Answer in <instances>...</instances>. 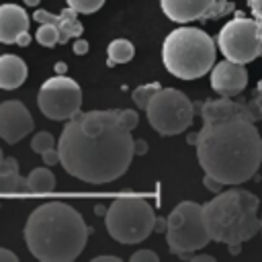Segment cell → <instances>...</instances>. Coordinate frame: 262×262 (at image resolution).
Masks as SVG:
<instances>
[{
    "label": "cell",
    "mask_w": 262,
    "mask_h": 262,
    "mask_svg": "<svg viewBox=\"0 0 262 262\" xmlns=\"http://www.w3.org/2000/svg\"><path fill=\"white\" fill-rule=\"evenodd\" d=\"M92 262H121L119 256H94Z\"/></svg>",
    "instance_id": "36"
},
{
    "label": "cell",
    "mask_w": 262,
    "mask_h": 262,
    "mask_svg": "<svg viewBox=\"0 0 262 262\" xmlns=\"http://www.w3.org/2000/svg\"><path fill=\"white\" fill-rule=\"evenodd\" d=\"M57 149L70 176L88 184H106L127 172L135 156V139L119 111H88L66 123Z\"/></svg>",
    "instance_id": "2"
},
{
    "label": "cell",
    "mask_w": 262,
    "mask_h": 262,
    "mask_svg": "<svg viewBox=\"0 0 262 262\" xmlns=\"http://www.w3.org/2000/svg\"><path fill=\"white\" fill-rule=\"evenodd\" d=\"M231 10H233V4L229 0H217L215 6L211 8V12L207 14V18H219V16H225Z\"/></svg>",
    "instance_id": "24"
},
{
    "label": "cell",
    "mask_w": 262,
    "mask_h": 262,
    "mask_svg": "<svg viewBox=\"0 0 262 262\" xmlns=\"http://www.w3.org/2000/svg\"><path fill=\"white\" fill-rule=\"evenodd\" d=\"M106 53H108L106 66L108 68H115V63H127V61H131L133 55H135V47L127 39H115V41L108 43Z\"/></svg>",
    "instance_id": "19"
},
{
    "label": "cell",
    "mask_w": 262,
    "mask_h": 262,
    "mask_svg": "<svg viewBox=\"0 0 262 262\" xmlns=\"http://www.w3.org/2000/svg\"><path fill=\"white\" fill-rule=\"evenodd\" d=\"M119 117H121V121H123V125H125L127 129H135L137 123H139V115H137L135 111H131V108L119 111Z\"/></svg>",
    "instance_id": "25"
},
{
    "label": "cell",
    "mask_w": 262,
    "mask_h": 262,
    "mask_svg": "<svg viewBox=\"0 0 262 262\" xmlns=\"http://www.w3.org/2000/svg\"><path fill=\"white\" fill-rule=\"evenodd\" d=\"M203 127L196 137V158L205 174L223 184L250 180L262 164V137L256 121L262 113L254 98L250 102L231 96L213 98L201 104Z\"/></svg>",
    "instance_id": "1"
},
{
    "label": "cell",
    "mask_w": 262,
    "mask_h": 262,
    "mask_svg": "<svg viewBox=\"0 0 262 262\" xmlns=\"http://www.w3.org/2000/svg\"><path fill=\"white\" fill-rule=\"evenodd\" d=\"M160 88H162L160 82H149V84H141V86H137V88L133 90V100H135V104H137L139 108L145 111V106L149 104V100L154 98V94H156Z\"/></svg>",
    "instance_id": "20"
},
{
    "label": "cell",
    "mask_w": 262,
    "mask_h": 262,
    "mask_svg": "<svg viewBox=\"0 0 262 262\" xmlns=\"http://www.w3.org/2000/svg\"><path fill=\"white\" fill-rule=\"evenodd\" d=\"M203 184H205V186H207L211 192H215V194L223 190V182H221V180H217V178H215V176H211V174H205Z\"/></svg>",
    "instance_id": "28"
},
{
    "label": "cell",
    "mask_w": 262,
    "mask_h": 262,
    "mask_svg": "<svg viewBox=\"0 0 262 262\" xmlns=\"http://www.w3.org/2000/svg\"><path fill=\"white\" fill-rule=\"evenodd\" d=\"M217 45L225 59L237 63H250L262 55V41L258 37L256 18H248L242 12L235 14L217 35Z\"/></svg>",
    "instance_id": "9"
},
{
    "label": "cell",
    "mask_w": 262,
    "mask_h": 262,
    "mask_svg": "<svg viewBox=\"0 0 262 262\" xmlns=\"http://www.w3.org/2000/svg\"><path fill=\"white\" fill-rule=\"evenodd\" d=\"M31 43V35L29 33H23L18 39H16V45H20V47H27Z\"/></svg>",
    "instance_id": "37"
},
{
    "label": "cell",
    "mask_w": 262,
    "mask_h": 262,
    "mask_svg": "<svg viewBox=\"0 0 262 262\" xmlns=\"http://www.w3.org/2000/svg\"><path fill=\"white\" fill-rule=\"evenodd\" d=\"M63 70H66V63H61V61H59V63H57V72H59V74H63Z\"/></svg>",
    "instance_id": "41"
},
{
    "label": "cell",
    "mask_w": 262,
    "mask_h": 262,
    "mask_svg": "<svg viewBox=\"0 0 262 262\" xmlns=\"http://www.w3.org/2000/svg\"><path fill=\"white\" fill-rule=\"evenodd\" d=\"M4 162V156H2V149H0V164Z\"/></svg>",
    "instance_id": "43"
},
{
    "label": "cell",
    "mask_w": 262,
    "mask_h": 262,
    "mask_svg": "<svg viewBox=\"0 0 262 262\" xmlns=\"http://www.w3.org/2000/svg\"><path fill=\"white\" fill-rule=\"evenodd\" d=\"M260 233H262V217H260Z\"/></svg>",
    "instance_id": "44"
},
{
    "label": "cell",
    "mask_w": 262,
    "mask_h": 262,
    "mask_svg": "<svg viewBox=\"0 0 262 262\" xmlns=\"http://www.w3.org/2000/svg\"><path fill=\"white\" fill-rule=\"evenodd\" d=\"M145 117L160 135H178L192 125L194 104L176 88H160L145 106Z\"/></svg>",
    "instance_id": "8"
},
{
    "label": "cell",
    "mask_w": 262,
    "mask_h": 262,
    "mask_svg": "<svg viewBox=\"0 0 262 262\" xmlns=\"http://www.w3.org/2000/svg\"><path fill=\"white\" fill-rule=\"evenodd\" d=\"M211 233L205 225L203 205L194 201L178 203L168 215L166 242L172 254H192L211 242Z\"/></svg>",
    "instance_id": "7"
},
{
    "label": "cell",
    "mask_w": 262,
    "mask_h": 262,
    "mask_svg": "<svg viewBox=\"0 0 262 262\" xmlns=\"http://www.w3.org/2000/svg\"><path fill=\"white\" fill-rule=\"evenodd\" d=\"M217 0H160L164 14L174 23L205 20Z\"/></svg>",
    "instance_id": "13"
},
{
    "label": "cell",
    "mask_w": 262,
    "mask_h": 262,
    "mask_svg": "<svg viewBox=\"0 0 262 262\" xmlns=\"http://www.w3.org/2000/svg\"><path fill=\"white\" fill-rule=\"evenodd\" d=\"M39 111L51 121H70L80 113L82 88L76 80L57 74L43 82L37 94Z\"/></svg>",
    "instance_id": "10"
},
{
    "label": "cell",
    "mask_w": 262,
    "mask_h": 262,
    "mask_svg": "<svg viewBox=\"0 0 262 262\" xmlns=\"http://www.w3.org/2000/svg\"><path fill=\"white\" fill-rule=\"evenodd\" d=\"M78 14H80V12H76L72 6L63 8L59 14H51L49 10L39 8V10L33 12V18H35L37 23H41V25H43V23H51V25H55V27L59 29V45H66L72 37L80 39L82 33H84L82 23L78 20Z\"/></svg>",
    "instance_id": "14"
},
{
    "label": "cell",
    "mask_w": 262,
    "mask_h": 262,
    "mask_svg": "<svg viewBox=\"0 0 262 262\" xmlns=\"http://www.w3.org/2000/svg\"><path fill=\"white\" fill-rule=\"evenodd\" d=\"M33 115L20 100L0 102V137L6 143H16L33 131Z\"/></svg>",
    "instance_id": "11"
},
{
    "label": "cell",
    "mask_w": 262,
    "mask_h": 262,
    "mask_svg": "<svg viewBox=\"0 0 262 262\" xmlns=\"http://www.w3.org/2000/svg\"><path fill=\"white\" fill-rule=\"evenodd\" d=\"M74 53H76V55H84V53H88V41L78 39L76 45H74Z\"/></svg>",
    "instance_id": "32"
},
{
    "label": "cell",
    "mask_w": 262,
    "mask_h": 262,
    "mask_svg": "<svg viewBox=\"0 0 262 262\" xmlns=\"http://www.w3.org/2000/svg\"><path fill=\"white\" fill-rule=\"evenodd\" d=\"M39 2H41V0H25V4H27V6H37Z\"/></svg>",
    "instance_id": "40"
},
{
    "label": "cell",
    "mask_w": 262,
    "mask_h": 262,
    "mask_svg": "<svg viewBox=\"0 0 262 262\" xmlns=\"http://www.w3.org/2000/svg\"><path fill=\"white\" fill-rule=\"evenodd\" d=\"M156 211L145 199L129 196L117 199L104 213V225L108 235L121 244H139L154 233Z\"/></svg>",
    "instance_id": "6"
},
{
    "label": "cell",
    "mask_w": 262,
    "mask_h": 262,
    "mask_svg": "<svg viewBox=\"0 0 262 262\" xmlns=\"http://www.w3.org/2000/svg\"><path fill=\"white\" fill-rule=\"evenodd\" d=\"M147 151V143L143 139H135V154L137 156H143Z\"/></svg>",
    "instance_id": "35"
},
{
    "label": "cell",
    "mask_w": 262,
    "mask_h": 262,
    "mask_svg": "<svg viewBox=\"0 0 262 262\" xmlns=\"http://www.w3.org/2000/svg\"><path fill=\"white\" fill-rule=\"evenodd\" d=\"M86 221L61 201L39 205L25 225L27 248L39 262H72L86 248Z\"/></svg>",
    "instance_id": "3"
},
{
    "label": "cell",
    "mask_w": 262,
    "mask_h": 262,
    "mask_svg": "<svg viewBox=\"0 0 262 262\" xmlns=\"http://www.w3.org/2000/svg\"><path fill=\"white\" fill-rule=\"evenodd\" d=\"M41 158H43V164H47V166L61 164V158H59V149H57V147H51V149L43 151V154H41Z\"/></svg>",
    "instance_id": "27"
},
{
    "label": "cell",
    "mask_w": 262,
    "mask_h": 262,
    "mask_svg": "<svg viewBox=\"0 0 262 262\" xmlns=\"http://www.w3.org/2000/svg\"><path fill=\"white\" fill-rule=\"evenodd\" d=\"M29 31V14L16 4H0V43H16Z\"/></svg>",
    "instance_id": "15"
},
{
    "label": "cell",
    "mask_w": 262,
    "mask_h": 262,
    "mask_svg": "<svg viewBox=\"0 0 262 262\" xmlns=\"http://www.w3.org/2000/svg\"><path fill=\"white\" fill-rule=\"evenodd\" d=\"M131 262H158V254L151 250H137L131 256Z\"/></svg>",
    "instance_id": "26"
},
{
    "label": "cell",
    "mask_w": 262,
    "mask_h": 262,
    "mask_svg": "<svg viewBox=\"0 0 262 262\" xmlns=\"http://www.w3.org/2000/svg\"><path fill=\"white\" fill-rule=\"evenodd\" d=\"M256 25H258V37L262 41V18H256Z\"/></svg>",
    "instance_id": "39"
},
{
    "label": "cell",
    "mask_w": 262,
    "mask_h": 262,
    "mask_svg": "<svg viewBox=\"0 0 262 262\" xmlns=\"http://www.w3.org/2000/svg\"><path fill=\"white\" fill-rule=\"evenodd\" d=\"M94 211H96V215H104V213H106V211H104L102 207H98V205H96V209H94Z\"/></svg>",
    "instance_id": "42"
},
{
    "label": "cell",
    "mask_w": 262,
    "mask_h": 262,
    "mask_svg": "<svg viewBox=\"0 0 262 262\" xmlns=\"http://www.w3.org/2000/svg\"><path fill=\"white\" fill-rule=\"evenodd\" d=\"M29 192V182L18 174V162L14 158H4L0 164V194H25Z\"/></svg>",
    "instance_id": "17"
},
{
    "label": "cell",
    "mask_w": 262,
    "mask_h": 262,
    "mask_svg": "<svg viewBox=\"0 0 262 262\" xmlns=\"http://www.w3.org/2000/svg\"><path fill=\"white\" fill-rule=\"evenodd\" d=\"M248 6L252 8L256 18H262V0H248Z\"/></svg>",
    "instance_id": "31"
},
{
    "label": "cell",
    "mask_w": 262,
    "mask_h": 262,
    "mask_svg": "<svg viewBox=\"0 0 262 262\" xmlns=\"http://www.w3.org/2000/svg\"><path fill=\"white\" fill-rule=\"evenodd\" d=\"M252 98H254V102L258 104V108H260V113H262V80L256 84V90H254Z\"/></svg>",
    "instance_id": "34"
},
{
    "label": "cell",
    "mask_w": 262,
    "mask_h": 262,
    "mask_svg": "<svg viewBox=\"0 0 262 262\" xmlns=\"http://www.w3.org/2000/svg\"><path fill=\"white\" fill-rule=\"evenodd\" d=\"M227 248H229V254H239L242 252V244H237V242H233V244H227Z\"/></svg>",
    "instance_id": "38"
},
{
    "label": "cell",
    "mask_w": 262,
    "mask_h": 262,
    "mask_svg": "<svg viewBox=\"0 0 262 262\" xmlns=\"http://www.w3.org/2000/svg\"><path fill=\"white\" fill-rule=\"evenodd\" d=\"M182 258H188L190 262H215V258L209 256V254H196V256H192V254H182Z\"/></svg>",
    "instance_id": "29"
},
{
    "label": "cell",
    "mask_w": 262,
    "mask_h": 262,
    "mask_svg": "<svg viewBox=\"0 0 262 262\" xmlns=\"http://www.w3.org/2000/svg\"><path fill=\"white\" fill-rule=\"evenodd\" d=\"M51 147H55V141H53V135H51V133L39 131V133L33 135V139H31V149H33V151L43 154V151H47V149H51Z\"/></svg>",
    "instance_id": "22"
},
{
    "label": "cell",
    "mask_w": 262,
    "mask_h": 262,
    "mask_svg": "<svg viewBox=\"0 0 262 262\" xmlns=\"http://www.w3.org/2000/svg\"><path fill=\"white\" fill-rule=\"evenodd\" d=\"M168 229V217H156V225H154V231L156 233H164Z\"/></svg>",
    "instance_id": "33"
},
{
    "label": "cell",
    "mask_w": 262,
    "mask_h": 262,
    "mask_svg": "<svg viewBox=\"0 0 262 262\" xmlns=\"http://www.w3.org/2000/svg\"><path fill=\"white\" fill-rule=\"evenodd\" d=\"M260 199L244 188H229L217 192L209 203L203 205L205 225L213 242L221 244H244L260 231L258 219Z\"/></svg>",
    "instance_id": "4"
},
{
    "label": "cell",
    "mask_w": 262,
    "mask_h": 262,
    "mask_svg": "<svg viewBox=\"0 0 262 262\" xmlns=\"http://www.w3.org/2000/svg\"><path fill=\"white\" fill-rule=\"evenodd\" d=\"M27 80V63L12 53L0 55V88L14 90Z\"/></svg>",
    "instance_id": "16"
},
{
    "label": "cell",
    "mask_w": 262,
    "mask_h": 262,
    "mask_svg": "<svg viewBox=\"0 0 262 262\" xmlns=\"http://www.w3.org/2000/svg\"><path fill=\"white\" fill-rule=\"evenodd\" d=\"M27 182H29V192H35V194L51 192L55 188V174L49 170V166L33 168L27 176Z\"/></svg>",
    "instance_id": "18"
},
{
    "label": "cell",
    "mask_w": 262,
    "mask_h": 262,
    "mask_svg": "<svg viewBox=\"0 0 262 262\" xmlns=\"http://www.w3.org/2000/svg\"><path fill=\"white\" fill-rule=\"evenodd\" d=\"M66 2L80 14H92L104 4V0H66Z\"/></svg>",
    "instance_id": "23"
},
{
    "label": "cell",
    "mask_w": 262,
    "mask_h": 262,
    "mask_svg": "<svg viewBox=\"0 0 262 262\" xmlns=\"http://www.w3.org/2000/svg\"><path fill=\"white\" fill-rule=\"evenodd\" d=\"M18 258H16V254L14 252H10V250H6V248H0V262H16Z\"/></svg>",
    "instance_id": "30"
},
{
    "label": "cell",
    "mask_w": 262,
    "mask_h": 262,
    "mask_svg": "<svg viewBox=\"0 0 262 262\" xmlns=\"http://www.w3.org/2000/svg\"><path fill=\"white\" fill-rule=\"evenodd\" d=\"M215 43L196 27L174 29L162 45L166 70L180 80H196L215 66Z\"/></svg>",
    "instance_id": "5"
},
{
    "label": "cell",
    "mask_w": 262,
    "mask_h": 262,
    "mask_svg": "<svg viewBox=\"0 0 262 262\" xmlns=\"http://www.w3.org/2000/svg\"><path fill=\"white\" fill-rule=\"evenodd\" d=\"M248 84V72L244 63L223 59L211 70V88L219 96H237Z\"/></svg>",
    "instance_id": "12"
},
{
    "label": "cell",
    "mask_w": 262,
    "mask_h": 262,
    "mask_svg": "<svg viewBox=\"0 0 262 262\" xmlns=\"http://www.w3.org/2000/svg\"><path fill=\"white\" fill-rule=\"evenodd\" d=\"M35 39H37L43 47H53V45L59 43V29H57L55 25H51V23H43V25L37 29V33H35Z\"/></svg>",
    "instance_id": "21"
}]
</instances>
